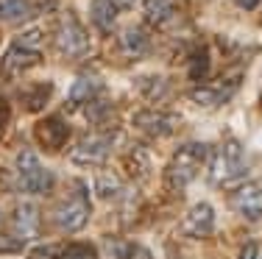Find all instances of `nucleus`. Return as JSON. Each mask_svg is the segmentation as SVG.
Here are the masks:
<instances>
[{
    "mask_svg": "<svg viewBox=\"0 0 262 259\" xmlns=\"http://www.w3.org/2000/svg\"><path fill=\"white\" fill-rule=\"evenodd\" d=\"M190 78L192 81H204V78L209 76V53H207V48H198L195 53H192V59H190Z\"/></svg>",
    "mask_w": 262,
    "mask_h": 259,
    "instance_id": "obj_24",
    "label": "nucleus"
},
{
    "mask_svg": "<svg viewBox=\"0 0 262 259\" xmlns=\"http://www.w3.org/2000/svg\"><path fill=\"white\" fill-rule=\"evenodd\" d=\"M142 9H145V20L151 26H165L173 17V11H176V3L173 0H145Z\"/></svg>",
    "mask_w": 262,
    "mask_h": 259,
    "instance_id": "obj_19",
    "label": "nucleus"
},
{
    "mask_svg": "<svg viewBox=\"0 0 262 259\" xmlns=\"http://www.w3.org/2000/svg\"><path fill=\"white\" fill-rule=\"evenodd\" d=\"M84 114H86V120H90L92 126H103L106 120L115 117V109H112V103H106L103 98L98 95V98H92L90 103H84Z\"/></svg>",
    "mask_w": 262,
    "mask_h": 259,
    "instance_id": "obj_21",
    "label": "nucleus"
},
{
    "mask_svg": "<svg viewBox=\"0 0 262 259\" xmlns=\"http://www.w3.org/2000/svg\"><path fill=\"white\" fill-rule=\"evenodd\" d=\"M237 259H257V245H254V243H248L246 248L240 251V256H237Z\"/></svg>",
    "mask_w": 262,
    "mask_h": 259,
    "instance_id": "obj_30",
    "label": "nucleus"
},
{
    "mask_svg": "<svg viewBox=\"0 0 262 259\" xmlns=\"http://www.w3.org/2000/svg\"><path fill=\"white\" fill-rule=\"evenodd\" d=\"M20 248H23L20 240H14V237H11V240H3V237H0V251H20Z\"/></svg>",
    "mask_w": 262,
    "mask_h": 259,
    "instance_id": "obj_29",
    "label": "nucleus"
},
{
    "mask_svg": "<svg viewBox=\"0 0 262 259\" xmlns=\"http://www.w3.org/2000/svg\"><path fill=\"white\" fill-rule=\"evenodd\" d=\"M257 3H259V0H237V6H240V9H254Z\"/></svg>",
    "mask_w": 262,
    "mask_h": 259,
    "instance_id": "obj_31",
    "label": "nucleus"
},
{
    "mask_svg": "<svg viewBox=\"0 0 262 259\" xmlns=\"http://www.w3.org/2000/svg\"><path fill=\"white\" fill-rule=\"evenodd\" d=\"M103 89V84L98 81L95 76H81L76 78V84L70 86V95H67V103L70 106H78V103H90L92 98H98Z\"/></svg>",
    "mask_w": 262,
    "mask_h": 259,
    "instance_id": "obj_15",
    "label": "nucleus"
},
{
    "mask_svg": "<svg viewBox=\"0 0 262 259\" xmlns=\"http://www.w3.org/2000/svg\"><path fill=\"white\" fill-rule=\"evenodd\" d=\"M207 159H209V145H204V143L182 145L173 153L170 164H167V170H165V184L170 190H184L190 181L198 178V173H201Z\"/></svg>",
    "mask_w": 262,
    "mask_h": 259,
    "instance_id": "obj_1",
    "label": "nucleus"
},
{
    "mask_svg": "<svg viewBox=\"0 0 262 259\" xmlns=\"http://www.w3.org/2000/svg\"><path fill=\"white\" fill-rule=\"evenodd\" d=\"M117 143H120V134L117 131L90 134V137H84L76 148H73L70 159H73V164H81V168H98V164H103L106 159L112 156V151H115Z\"/></svg>",
    "mask_w": 262,
    "mask_h": 259,
    "instance_id": "obj_3",
    "label": "nucleus"
},
{
    "mask_svg": "<svg viewBox=\"0 0 262 259\" xmlns=\"http://www.w3.org/2000/svg\"><path fill=\"white\" fill-rule=\"evenodd\" d=\"M34 139L39 143V148H45V151H59V148H64V143L70 139V126L64 123V117L51 114V117H45V120H39L34 126Z\"/></svg>",
    "mask_w": 262,
    "mask_h": 259,
    "instance_id": "obj_9",
    "label": "nucleus"
},
{
    "mask_svg": "<svg viewBox=\"0 0 262 259\" xmlns=\"http://www.w3.org/2000/svg\"><path fill=\"white\" fill-rule=\"evenodd\" d=\"M95 187H98V195H101V198H115V195L123 193V178L112 170H103V173H98Z\"/></svg>",
    "mask_w": 262,
    "mask_h": 259,
    "instance_id": "obj_23",
    "label": "nucleus"
},
{
    "mask_svg": "<svg viewBox=\"0 0 262 259\" xmlns=\"http://www.w3.org/2000/svg\"><path fill=\"white\" fill-rule=\"evenodd\" d=\"M90 215H92L90 198H86L84 187H76V193L56 209V223H59V229H64V231H81L86 223H90Z\"/></svg>",
    "mask_w": 262,
    "mask_h": 259,
    "instance_id": "obj_7",
    "label": "nucleus"
},
{
    "mask_svg": "<svg viewBox=\"0 0 262 259\" xmlns=\"http://www.w3.org/2000/svg\"><path fill=\"white\" fill-rule=\"evenodd\" d=\"M140 92L145 98H151V101H157V98H162V92H165V81L162 78H142L140 81Z\"/></svg>",
    "mask_w": 262,
    "mask_h": 259,
    "instance_id": "obj_26",
    "label": "nucleus"
},
{
    "mask_svg": "<svg viewBox=\"0 0 262 259\" xmlns=\"http://www.w3.org/2000/svg\"><path fill=\"white\" fill-rule=\"evenodd\" d=\"M11 226H14V234H17L20 243L28 237H34V234L39 231V212H36V206L20 203V206L14 209V215H11Z\"/></svg>",
    "mask_w": 262,
    "mask_h": 259,
    "instance_id": "obj_13",
    "label": "nucleus"
},
{
    "mask_svg": "<svg viewBox=\"0 0 262 259\" xmlns=\"http://www.w3.org/2000/svg\"><path fill=\"white\" fill-rule=\"evenodd\" d=\"M17 176H20L23 190L31 195H48L53 190L51 170L36 159L34 151H20V156H17Z\"/></svg>",
    "mask_w": 262,
    "mask_h": 259,
    "instance_id": "obj_5",
    "label": "nucleus"
},
{
    "mask_svg": "<svg viewBox=\"0 0 262 259\" xmlns=\"http://www.w3.org/2000/svg\"><path fill=\"white\" fill-rule=\"evenodd\" d=\"M59 259H98V251L90 243H70L59 251Z\"/></svg>",
    "mask_w": 262,
    "mask_h": 259,
    "instance_id": "obj_25",
    "label": "nucleus"
},
{
    "mask_svg": "<svg viewBox=\"0 0 262 259\" xmlns=\"http://www.w3.org/2000/svg\"><path fill=\"white\" fill-rule=\"evenodd\" d=\"M9 117H11V106L6 98H0V134H3V128L9 126Z\"/></svg>",
    "mask_w": 262,
    "mask_h": 259,
    "instance_id": "obj_28",
    "label": "nucleus"
},
{
    "mask_svg": "<svg viewBox=\"0 0 262 259\" xmlns=\"http://www.w3.org/2000/svg\"><path fill=\"white\" fill-rule=\"evenodd\" d=\"M257 259H262V245H257Z\"/></svg>",
    "mask_w": 262,
    "mask_h": 259,
    "instance_id": "obj_33",
    "label": "nucleus"
},
{
    "mask_svg": "<svg viewBox=\"0 0 262 259\" xmlns=\"http://www.w3.org/2000/svg\"><path fill=\"white\" fill-rule=\"evenodd\" d=\"M112 254L115 259H154V254L140 243H131V240H120V243H112Z\"/></svg>",
    "mask_w": 262,
    "mask_h": 259,
    "instance_id": "obj_22",
    "label": "nucleus"
},
{
    "mask_svg": "<svg viewBox=\"0 0 262 259\" xmlns=\"http://www.w3.org/2000/svg\"><path fill=\"white\" fill-rule=\"evenodd\" d=\"M34 14L31 0H0V20L3 22H23Z\"/></svg>",
    "mask_w": 262,
    "mask_h": 259,
    "instance_id": "obj_17",
    "label": "nucleus"
},
{
    "mask_svg": "<svg viewBox=\"0 0 262 259\" xmlns=\"http://www.w3.org/2000/svg\"><path fill=\"white\" fill-rule=\"evenodd\" d=\"M182 229H184L187 237H195V240L209 237L212 229H215V209H212L209 203H195V206L184 215Z\"/></svg>",
    "mask_w": 262,
    "mask_h": 259,
    "instance_id": "obj_12",
    "label": "nucleus"
},
{
    "mask_svg": "<svg viewBox=\"0 0 262 259\" xmlns=\"http://www.w3.org/2000/svg\"><path fill=\"white\" fill-rule=\"evenodd\" d=\"M51 95H53V86L48 84V81H42V84H31L28 89L23 92V103H26L28 112H39V109L45 106L48 101H51Z\"/></svg>",
    "mask_w": 262,
    "mask_h": 259,
    "instance_id": "obj_20",
    "label": "nucleus"
},
{
    "mask_svg": "<svg viewBox=\"0 0 262 259\" xmlns=\"http://www.w3.org/2000/svg\"><path fill=\"white\" fill-rule=\"evenodd\" d=\"M248 176V162H246V151L237 139H226L212 156V168L209 178L221 187H232L240 178Z\"/></svg>",
    "mask_w": 262,
    "mask_h": 259,
    "instance_id": "obj_2",
    "label": "nucleus"
},
{
    "mask_svg": "<svg viewBox=\"0 0 262 259\" xmlns=\"http://www.w3.org/2000/svg\"><path fill=\"white\" fill-rule=\"evenodd\" d=\"M240 78H243L240 73H226V76H221L217 81L201 84V86H195V89H190V101L198 103V106H223V103L237 92Z\"/></svg>",
    "mask_w": 262,
    "mask_h": 259,
    "instance_id": "obj_6",
    "label": "nucleus"
},
{
    "mask_svg": "<svg viewBox=\"0 0 262 259\" xmlns=\"http://www.w3.org/2000/svg\"><path fill=\"white\" fill-rule=\"evenodd\" d=\"M131 123L145 137H170L179 128V117L170 112H159V109H140V112H134Z\"/></svg>",
    "mask_w": 262,
    "mask_h": 259,
    "instance_id": "obj_8",
    "label": "nucleus"
},
{
    "mask_svg": "<svg viewBox=\"0 0 262 259\" xmlns=\"http://www.w3.org/2000/svg\"><path fill=\"white\" fill-rule=\"evenodd\" d=\"M42 61V53L39 51H31V48H23V45H11L9 51L3 53V61H0V76L3 78H17L23 76L26 70H31L34 64Z\"/></svg>",
    "mask_w": 262,
    "mask_h": 259,
    "instance_id": "obj_10",
    "label": "nucleus"
},
{
    "mask_svg": "<svg viewBox=\"0 0 262 259\" xmlns=\"http://www.w3.org/2000/svg\"><path fill=\"white\" fill-rule=\"evenodd\" d=\"M134 3H137V0H115V6H117V9H131Z\"/></svg>",
    "mask_w": 262,
    "mask_h": 259,
    "instance_id": "obj_32",
    "label": "nucleus"
},
{
    "mask_svg": "<svg viewBox=\"0 0 262 259\" xmlns=\"http://www.w3.org/2000/svg\"><path fill=\"white\" fill-rule=\"evenodd\" d=\"M28 259H59V248L56 245H39L28 254Z\"/></svg>",
    "mask_w": 262,
    "mask_h": 259,
    "instance_id": "obj_27",
    "label": "nucleus"
},
{
    "mask_svg": "<svg viewBox=\"0 0 262 259\" xmlns=\"http://www.w3.org/2000/svg\"><path fill=\"white\" fill-rule=\"evenodd\" d=\"M56 48L67 59H84L90 53V34L73 11L61 14L59 28H56Z\"/></svg>",
    "mask_w": 262,
    "mask_h": 259,
    "instance_id": "obj_4",
    "label": "nucleus"
},
{
    "mask_svg": "<svg viewBox=\"0 0 262 259\" xmlns=\"http://www.w3.org/2000/svg\"><path fill=\"white\" fill-rule=\"evenodd\" d=\"M117 48H120L123 56L140 59V56H145V53H148L151 39H148V34L142 28H126L120 36H117Z\"/></svg>",
    "mask_w": 262,
    "mask_h": 259,
    "instance_id": "obj_14",
    "label": "nucleus"
},
{
    "mask_svg": "<svg viewBox=\"0 0 262 259\" xmlns=\"http://www.w3.org/2000/svg\"><path fill=\"white\" fill-rule=\"evenodd\" d=\"M123 168H126V176L131 178H145L148 170H151V156L145 153V148H131L123 159Z\"/></svg>",
    "mask_w": 262,
    "mask_h": 259,
    "instance_id": "obj_18",
    "label": "nucleus"
},
{
    "mask_svg": "<svg viewBox=\"0 0 262 259\" xmlns=\"http://www.w3.org/2000/svg\"><path fill=\"white\" fill-rule=\"evenodd\" d=\"M117 6L115 0H92L90 6V17H92V26H95L98 31H112L115 28V20H117Z\"/></svg>",
    "mask_w": 262,
    "mask_h": 259,
    "instance_id": "obj_16",
    "label": "nucleus"
},
{
    "mask_svg": "<svg viewBox=\"0 0 262 259\" xmlns=\"http://www.w3.org/2000/svg\"><path fill=\"white\" fill-rule=\"evenodd\" d=\"M229 203L246 220H259L262 218V187H257V184H243V187H237L232 193Z\"/></svg>",
    "mask_w": 262,
    "mask_h": 259,
    "instance_id": "obj_11",
    "label": "nucleus"
}]
</instances>
